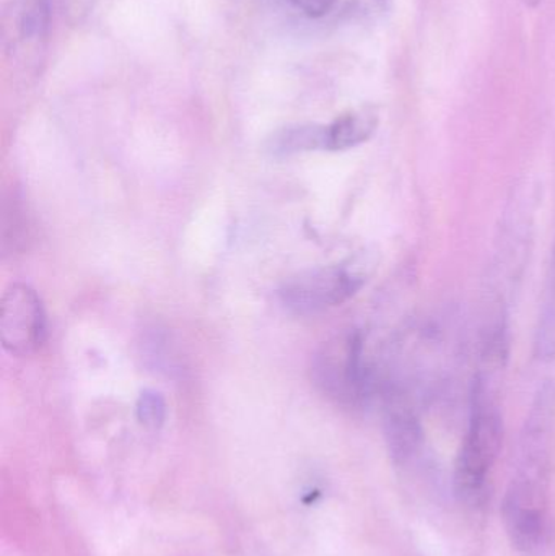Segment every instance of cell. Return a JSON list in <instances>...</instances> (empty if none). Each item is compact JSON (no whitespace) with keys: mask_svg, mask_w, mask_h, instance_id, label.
<instances>
[{"mask_svg":"<svg viewBox=\"0 0 555 556\" xmlns=\"http://www.w3.org/2000/svg\"><path fill=\"white\" fill-rule=\"evenodd\" d=\"M494 381L495 372L482 369L472 386L471 421L455 469V492L466 503H478L484 495L489 472L504 438V424L494 399Z\"/></svg>","mask_w":555,"mask_h":556,"instance_id":"cell-1","label":"cell"},{"mask_svg":"<svg viewBox=\"0 0 555 556\" xmlns=\"http://www.w3.org/2000/svg\"><path fill=\"white\" fill-rule=\"evenodd\" d=\"M312 376L325 397L349 410L364 408L380 391V382L365 359L364 337L358 330H348L323 343L313 358Z\"/></svg>","mask_w":555,"mask_h":556,"instance_id":"cell-2","label":"cell"},{"mask_svg":"<svg viewBox=\"0 0 555 556\" xmlns=\"http://www.w3.org/2000/svg\"><path fill=\"white\" fill-rule=\"evenodd\" d=\"M370 261H351L341 266L316 267L287 278L279 288V300L289 313L315 316L351 300L368 277Z\"/></svg>","mask_w":555,"mask_h":556,"instance_id":"cell-3","label":"cell"},{"mask_svg":"<svg viewBox=\"0 0 555 556\" xmlns=\"http://www.w3.org/2000/svg\"><path fill=\"white\" fill-rule=\"evenodd\" d=\"M48 333L41 298L29 285L13 283L3 291L0 340L13 356H29L41 349Z\"/></svg>","mask_w":555,"mask_h":556,"instance_id":"cell-4","label":"cell"},{"mask_svg":"<svg viewBox=\"0 0 555 556\" xmlns=\"http://www.w3.org/2000/svg\"><path fill=\"white\" fill-rule=\"evenodd\" d=\"M380 391L388 451L394 463L404 464L416 454L422 440L419 417L403 386L388 382Z\"/></svg>","mask_w":555,"mask_h":556,"instance_id":"cell-5","label":"cell"},{"mask_svg":"<svg viewBox=\"0 0 555 556\" xmlns=\"http://www.w3.org/2000/svg\"><path fill=\"white\" fill-rule=\"evenodd\" d=\"M5 25L13 48H36L51 26V0H12Z\"/></svg>","mask_w":555,"mask_h":556,"instance_id":"cell-6","label":"cell"},{"mask_svg":"<svg viewBox=\"0 0 555 556\" xmlns=\"http://www.w3.org/2000/svg\"><path fill=\"white\" fill-rule=\"evenodd\" d=\"M377 127V113L368 108L342 114L335 123L326 126V150L339 152L362 146L374 136Z\"/></svg>","mask_w":555,"mask_h":556,"instance_id":"cell-7","label":"cell"},{"mask_svg":"<svg viewBox=\"0 0 555 556\" xmlns=\"http://www.w3.org/2000/svg\"><path fill=\"white\" fill-rule=\"evenodd\" d=\"M267 149L274 156L326 150V126L300 124V126L283 127L270 137Z\"/></svg>","mask_w":555,"mask_h":556,"instance_id":"cell-8","label":"cell"},{"mask_svg":"<svg viewBox=\"0 0 555 556\" xmlns=\"http://www.w3.org/2000/svg\"><path fill=\"white\" fill-rule=\"evenodd\" d=\"M512 544L525 554H530L540 545L543 538V516L541 509L512 508L502 506Z\"/></svg>","mask_w":555,"mask_h":556,"instance_id":"cell-9","label":"cell"},{"mask_svg":"<svg viewBox=\"0 0 555 556\" xmlns=\"http://www.w3.org/2000/svg\"><path fill=\"white\" fill-rule=\"evenodd\" d=\"M534 352L541 362H553L555 358V243L534 339Z\"/></svg>","mask_w":555,"mask_h":556,"instance_id":"cell-10","label":"cell"},{"mask_svg":"<svg viewBox=\"0 0 555 556\" xmlns=\"http://www.w3.org/2000/svg\"><path fill=\"white\" fill-rule=\"evenodd\" d=\"M18 199L15 198V202L12 205H3V220H2V233L9 231L7 235H2V250H9V244H12V251L22 250L25 248L26 238H28V220L25 217V211H23L22 204H18Z\"/></svg>","mask_w":555,"mask_h":556,"instance_id":"cell-11","label":"cell"},{"mask_svg":"<svg viewBox=\"0 0 555 556\" xmlns=\"http://www.w3.org/2000/svg\"><path fill=\"white\" fill-rule=\"evenodd\" d=\"M137 420L149 430H159L163 427L166 418L165 399L160 392L146 389L140 392L136 404Z\"/></svg>","mask_w":555,"mask_h":556,"instance_id":"cell-12","label":"cell"},{"mask_svg":"<svg viewBox=\"0 0 555 556\" xmlns=\"http://www.w3.org/2000/svg\"><path fill=\"white\" fill-rule=\"evenodd\" d=\"M287 2L300 10L303 15L310 16V18H319V16L331 12L336 0H287Z\"/></svg>","mask_w":555,"mask_h":556,"instance_id":"cell-13","label":"cell"}]
</instances>
